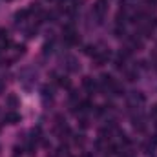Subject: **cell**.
Returning a JSON list of instances; mask_svg holds the SVG:
<instances>
[{"label":"cell","instance_id":"7a4b0ae2","mask_svg":"<svg viewBox=\"0 0 157 157\" xmlns=\"http://www.w3.org/2000/svg\"><path fill=\"white\" fill-rule=\"evenodd\" d=\"M6 119H7V121H11V122H15V121H18V115H17V113H7V115H6Z\"/></svg>","mask_w":157,"mask_h":157},{"label":"cell","instance_id":"6da1fadb","mask_svg":"<svg viewBox=\"0 0 157 157\" xmlns=\"http://www.w3.org/2000/svg\"><path fill=\"white\" fill-rule=\"evenodd\" d=\"M84 88H88V90H93V88H95V82H93L90 77H86V78H84Z\"/></svg>","mask_w":157,"mask_h":157}]
</instances>
